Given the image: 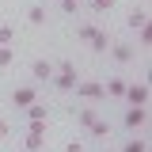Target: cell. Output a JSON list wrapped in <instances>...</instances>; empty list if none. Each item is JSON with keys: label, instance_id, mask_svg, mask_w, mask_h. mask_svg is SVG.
Returning <instances> with one entry per match:
<instances>
[{"label": "cell", "instance_id": "6da1fadb", "mask_svg": "<svg viewBox=\"0 0 152 152\" xmlns=\"http://www.w3.org/2000/svg\"><path fill=\"white\" fill-rule=\"evenodd\" d=\"M50 80L57 84V91H72L76 84H80V76H76V65H72V61H57Z\"/></svg>", "mask_w": 152, "mask_h": 152}, {"label": "cell", "instance_id": "7a4b0ae2", "mask_svg": "<svg viewBox=\"0 0 152 152\" xmlns=\"http://www.w3.org/2000/svg\"><path fill=\"white\" fill-rule=\"evenodd\" d=\"M23 148H27V152H42V148H46V122H27Z\"/></svg>", "mask_w": 152, "mask_h": 152}, {"label": "cell", "instance_id": "3957f363", "mask_svg": "<svg viewBox=\"0 0 152 152\" xmlns=\"http://www.w3.org/2000/svg\"><path fill=\"white\" fill-rule=\"evenodd\" d=\"M72 91L80 95L84 103H103V99H107V91H103V84H99V80H80Z\"/></svg>", "mask_w": 152, "mask_h": 152}, {"label": "cell", "instance_id": "277c9868", "mask_svg": "<svg viewBox=\"0 0 152 152\" xmlns=\"http://www.w3.org/2000/svg\"><path fill=\"white\" fill-rule=\"evenodd\" d=\"M129 107H148V84L137 80V84H126V95H122Z\"/></svg>", "mask_w": 152, "mask_h": 152}, {"label": "cell", "instance_id": "5b68a950", "mask_svg": "<svg viewBox=\"0 0 152 152\" xmlns=\"http://www.w3.org/2000/svg\"><path fill=\"white\" fill-rule=\"evenodd\" d=\"M122 126H126V129H141V126H148V110H145V107H126Z\"/></svg>", "mask_w": 152, "mask_h": 152}, {"label": "cell", "instance_id": "8992f818", "mask_svg": "<svg viewBox=\"0 0 152 152\" xmlns=\"http://www.w3.org/2000/svg\"><path fill=\"white\" fill-rule=\"evenodd\" d=\"M34 99H38L34 88H15V91H12V107H15V110H23V107H31Z\"/></svg>", "mask_w": 152, "mask_h": 152}, {"label": "cell", "instance_id": "52a82bcc", "mask_svg": "<svg viewBox=\"0 0 152 152\" xmlns=\"http://www.w3.org/2000/svg\"><path fill=\"white\" fill-rule=\"evenodd\" d=\"M23 114H27V122H46V118H50V107H46V103H31V107H23Z\"/></svg>", "mask_w": 152, "mask_h": 152}, {"label": "cell", "instance_id": "ba28073f", "mask_svg": "<svg viewBox=\"0 0 152 152\" xmlns=\"http://www.w3.org/2000/svg\"><path fill=\"white\" fill-rule=\"evenodd\" d=\"M103 91H107V99H122V95H126V80H122V76H114V80L103 84Z\"/></svg>", "mask_w": 152, "mask_h": 152}, {"label": "cell", "instance_id": "9c48e42d", "mask_svg": "<svg viewBox=\"0 0 152 152\" xmlns=\"http://www.w3.org/2000/svg\"><path fill=\"white\" fill-rule=\"evenodd\" d=\"M110 53H114V61H118V65H129V61H133V46L118 42V46H110Z\"/></svg>", "mask_w": 152, "mask_h": 152}, {"label": "cell", "instance_id": "30bf717a", "mask_svg": "<svg viewBox=\"0 0 152 152\" xmlns=\"http://www.w3.org/2000/svg\"><path fill=\"white\" fill-rule=\"evenodd\" d=\"M31 76L42 84V80H50V76H53V65H50V61H34V65H31Z\"/></svg>", "mask_w": 152, "mask_h": 152}, {"label": "cell", "instance_id": "8fae6325", "mask_svg": "<svg viewBox=\"0 0 152 152\" xmlns=\"http://www.w3.org/2000/svg\"><path fill=\"white\" fill-rule=\"evenodd\" d=\"M84 133H88V137H95V141H103V137L110 133V126H107V118H95V122H91Z\"/></svg>", "mask_w": 152, "mask_h": 152}, {"label": "cell", "instance_id": "7c38bea8", "mask_svg": "<svg viewBox=\"0 0 152 152\" xmlns=\"http://www.w3.org/2000/svg\"><path fill=\"white\" fill-rule=\"evenodd\" d=\"M88 50H91V53H107V50H110V34H107V31H99V34H95V42L88 46Z\"/></svg>", "mask_w": 152, "mask_h": 152}, {"label": "cell", "instance_id": "4fadbf2b", "mask_svg": "<svg viewBox=\"0 0 152 152\" xmlns=\"http://www.w3.org/2000/svg\"><path fill=\"white\" fill-rule=\"evenodd\" d=\"M129 27H133V31L148 27V12H145V8H133V12H129Z\"/></svg>", "mask_w": 152, "mask_h": 152}, {"label": "cell", "instance_id": "5bb4252c", "mask_svg": "<svg viewBox=\"0 0 152 152\" xmlns=\"http://www.w3.org/2000/svg\"><path fill=\"white\" fill-rule=\"evenodd\" d=\"M122 152H148V141H145V137H129V141L122 145Z\"/></svg>", "mask_w": 152, "mask_h": 152}, {"label": "cell", "instance_id": "9a60e30c", "mask_svg": "<svg viewBox=\"0 0 152 152\" xmlns=\"http://www.w3.org/2000/svg\"><path fill=\"white\" fill-rule=\"evenodd\" d=\"M27 23H34V27H42V23H46V8H42V4H34V8L27 12Z\"/></svg>", "mask_w": 152, "mask_h": 152}, {"label": "cell", "instance_id": "2e32d148", "mask_svg": "<svg viewBox=\"0 0 152 152\" xmlns=\"http://www.w3.org/2000/svg\"><path fill=\"white\" fill-rule=\"evenodd\" d=\"M88 8H91L95 15H107V12L114 8V0H88Z\"/></svg>", "mask_w": 152, "mask_h": 152}, {"label": "cell", "instance_id": "e0dca14e", "mask_svg": "<svg viewBox=\"0 0 152 152\" xmlns=\"http://www.w3.org/2000/svg\"><path fill=\"white\" fill-rule=\"evenodd\" d=\"M12 61H15V50L12 46H0V69H8Z\"/></svg>", "mask_w": 152, "mask_h": 152}, {"label": "cell", "instance_id": "ac0fdd59", "mask_svg": "<svg viewBox=\"0 0 152 152\" xmlns=\"http://www.w3.org/2000/svg\"><path fill=\"white\" fill-rule=\"evenodd\" d=\"M137 42H141V50H148L152 46V27H141L137 31Z\"/></svg>", "mask_w": 152, "mask_h": 152}, {"label": "cell", "instance_id": "d6986e66", "mask_svg": "<svg viewBox=\"0 0 152 152\" xmlns=\"http://www.w3.org/2000/svg\"><path fill=\"white\" fill-rule=\"evenodd\" d=\"M12 42H15V31L4 23V27H0V46H12Z\"/></svg>", "mask_w": 152, "mask_h": 152}, {"label": "cell", "instance_id": "ffe728a7", "mask_svg": "<svg viewBox=\"0 0 152 152\" xmlns=\"http://www.w3.org/2000/svg\"><path fill=\"white\" fill-rule=\"evenodd\" d=\"M57 4H61L65 15H76V8H80V0H57Z\"/></svg>", "mask_w": 152, "mask_h": 152}, {"label": "cell", "instance_id": "44dd1931", "mask_svg": "<svg viewBox=\"0 0 152 152\" xmlns=\"http://www.w3.org/2000/svg\"><path fill=\"white\" fill-rule=\"evenodd\" d=\"M65 152H84V145H80V141H69V145H65Z\"/></svg>", "mask_w": 152, "mask_h": 152}, {"label": "cell", "instance_id": "7402d4cb", "mask_svg": "<svg viewBox=\"0 0 152 152\" xmlns=\"http://www.w3.org/2000/svg\"><path fill=\"white\" fill-rule=\"evenodd\" d=\"M8 129H12V126H8V122H4V118H0V141H4V137H8Z\"/></svg>", "mask_w": 152, "mask_h": 152}, {"label": "cell", "instance_id": "603a6c76", "mask_svg": "<svg viewBox=\"0 0 152 152\" xmlns=\"http://www.w3.org/2000/svg\"><path fill=\"white\" fill-rule=\"evenodd\" d=\"M145 4H148V0H141V8H145Z\"/></svg>", "mask_w": 152, "mask_h": 152}, {"label": "cell", "instance_id": "cb8c5ba5", "mask_svg": "<svg viewBox=\"0 0 152 152\" xmlns=\"http://www.w3.org/2000/svg\"><path fill=\"white\" fill-rule=\"evenodd\" d=\"M23 152H27V148H23Z\"/></svg>", "mask_w": 152, "mask_h": 152}]
</instances>
